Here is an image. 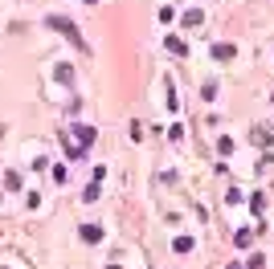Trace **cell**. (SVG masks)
<instances>
[{"label":"cell","instance_id":"3957f363","mask_svg":"<svg viewBox=\"0 0 274 269\" xmlns=\"http://www.w3.org/2000/svg\"><path fill=\"white\" fill-rule=\"evenodd\" d=\"M74 135H78V147H82V151H86L90 143H94V126H78Z\"/></svg>","mask_w":274,"mask_h":269},{"label":"cell","instance_id":"9c48e42d","mask_svg":"<svg viewBox=\"0 0 274 269\" xmlns=\"http://www.w3.org/2000/svg\"><path fill=\"white\" fill-rule=\"evenodd\" d=\"M107 269H119V265H107Z\"/></svg>","mask_w":274,"mask_h":269},{"label":"cell","instance_id":"30bf717a","mask_svg":"<svg viewBox=\"0 0 274 269\" xmlns=\"http://www.w3.org/2000/svg\"><path fill=\"white\" fill-rule=\"evenodd\" d=\"M86 4H94V0H86Z\"/></svg>","mask_w":274,"mask_h":269},{"label":"cell","instance_id":"6da1fadb","mask_svg":"<svg viewBox=\"0 0 274 269\" xmlns=\"http://www.w3.org/2000/svg\"><path fill=\"white\" fill-rule=\"evenodd\" d=\"M45 25H49V29H58V33H66V41L78 45V49L86 53V41H82V33H78V25H70L66 17H45Z\"/></svg>","mask_w":274,"mask_h":269},{"label":"cell","instance_id":"52a82bcc","mask_svg":"<svg viewBox=\"0 0 274 269\" xmlns=\"http://www.w3.org/2000/svg\"><path fill=\"white\" fill-rule=\"evenodd\" d=\"M168 49H172V53H188V45L180 41V37H168Z\"/></svg>","mask_w":274,"mask_h":269},{"label":"cell","instance_id":"5b68a950","mask_svg":"<svg viewBox=\"0 0 274 269\" xmlns=\"http://www.w3.org/2000/svg\"><path fill=\"white\" fill-rule=\"evenodd\" d=\"M172 249H176V253H188V249H192V237H176Z\"/></svg>","mask_w":274,"mask_h":269},{"label":"cell","instance_id":"7a4b0ae2","mask_svg":"<svg viewBox=\"0 0 274 269\" xmlns=\"http://www.w3.org/2000/svg\"><path fill=\"white\" fill-rule=\"evenodd\" d=\"M78 232H82V241H86V245H98V241H102V228H98V225H82Z\"/></svg>","mask_w":274,"mask_h":269},{"label":"cell","instance_id":"277c9868","mask_svg":"<svg viewBox=\"0 0 274 269\" xmlns=\"http://www.w3.org/2000/svg\"><path fill=\"white\" fill-rule=\"evenodd\" d=\"M213 57H217V62H229V57H233V45H213Z\"/></svg>","mask_w":274,"mask_h":269},{"label":"cell","instance_id":"ba28073f","mask_svg":"<svg viewBox=\"0 0 274 269\" xmlns=\"http://www.w3.org/2000/svg\"><path fill=\"white\" fill-rule=\"evenodd\" d=\"M4 188H13V192L21 188V175H17V171H8V175H4Z\"/></svg>","mask_w":274,"mask_h":269},{"label":"cell","instance_id":"8992f818","mask_svg":"<svg viewBox=\"0 0 274 269\" xmlns=\"http://www.w3.org/2000/svg\"><path fill=\"white\" fill-rule=\"evenodd\" d=\"M201 17H205L201 8H188V13H184V25H201Z\"/></svg>","mask_w":274,"mask_h":269}]
</instances>
